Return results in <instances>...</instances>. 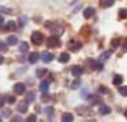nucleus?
Segmentation results:
<instances>
[{"mask_svg":"<svg viewBox=\"0 0 127 122\" xmlns=\"http://www.w3.org/2000/svg\"><path fill=\"white\" fill-rule=\"evenodd\" d=\"M42 41H44V35L40 31H34L33 34H32V42H33L34 45H41Z\"/></svg>","mask_w":127,"mask_h":122,"instance_id":"1","label":"nucleus"},{"mask_svg":"<svg viewBox=\"0 0 127 122\" xmlns=\"http://www.w3.org/2000/svg\"><path fill=\"white\" fill-rule=\"evenodd\" d=\"M47 45H48V48H59V46L62 45V42H60V39H59V37H49L48 38V41H47Z\"/></svg>","mask_w":127,"mask_h":122,"instance_id":"2","label":"nucleus"},{"mask_svg":"<svg viewBox=\"0 0 127 122\" xmlns=\"http://www.w3.org/2000/svg\"><path fill=\"white\" fill-rule=\"evenodd\" d=\"M25 91H26V86L23 83H17L14 86V92L17 95H23V94H25Z\"/></svg>","mask_w":127,"mask_h":122,"instance_id":"3","label":"nucleus"},{"mask_svg":"<svg viewBox=\"0 0 127 122\" xmlns=\"http://www.w3.org/2000/svg\"><path fill=\"white\" fill-rule=\"evenodd\" d=\"M82 73H83V69L79 67V65H75V67L71 68V75L74 76V77H79Z\"/></svg>","mask_w":127,"mask_h":122,"instance_id":"4","label":"nucleus"},{"mask_svg":"<svg viewBox=\"0 0 127 122\" xmlns=\"http://www.w3.org/2000/svg\"><path fill=\"white\" fill-rule=\"evenodd\" d=\"M41 60L44 62H51L53 60V54L49 53V52H44V53L41 54Z\"/></svg>","mask_w":127,"mask_h":122,"instance_id":"5","label":"nucleus"},{"mask_svg":"<svg viewBox=\"0 0 127 122\" xmlns=\"http://www.w3.org/2000/svg\"><path fill=\"white\" fill-rule=\"evenodd\" d=\"M45 26H47V29H51V31H56V33H63V30L60 29L59 26H56V24L51 23V22H48V23H45Z\"/></svg>","mask_w":127,"mask_h":122,"instance_id":"6","label":"nucleus"},{"mask_svg":"<svg viewBox=\"0 0 127 122\" xmlns=\"http://www.w3.org/2000/svg\"><path fill=\"white\" fill-rule=\"evenodd\" d=\"M88 64H89V67L93 68V69H101V68H102V62L94 61V60H89Z\"/></svg>","mask_w":127,"mask_h":122,"instance_id":"7","label":"nucleus"},{"mask_svg":"<svg viewBox=\"0 0 127 122\" xmlns=\"http://www.w3.org/2000/svg\"><path fill=\"white\" fill-rule=\"evenodd\" d=\"M81 46L82 45H81L79 42H77V41H74V39L68 42V48L71 49V50H78V49H81Z\"/></svg>","mask_w":127,"mask_h":122,"instance_id":"8","label":"nucleus"},{"mask_svg":"<svg viewBox=\"0 0 127 122\" xmlns=\"http://www.w3.org/2000/svg\"><path fill=\"white\" fill-rule=\"evenodd\" d=\"M115 0H100V5L102 8H108V7H112Z\"/></svg>","mask_w":127,"mask_h":122,"instance_id":"9","label":"nucleus"},{"mask_svg":"<svg viewBox=\"0 0 127 122\" xmlns=\"http://www.w3.org/2000/svg\"><path fill=\"white\" fill-rule=\"evenodd\" d=\"M94 15V8L89 7V8H85V11H83V16H85L86 19L92 18V16Z\"/></svg>","mask_w":127,"mask_h":122,"instance_id":"10","label":"nucleus"},{"mask_svg":"<svg viewBox=\"0 0 127 122\" xmlns=\"http://www.w3.org/2000/svg\"><path fill=\"white\" fill-rule=\"evenodd\" d=\"M62 121L63 122H71V121H74V115L70 114V113H64L63 115H62Z\"/></svg>","mask_w":127,"mask_h":122,"instance_id":"11","label":"nucleus"},{"mask_svg":"<svg viewBox=\"0 0 127 122\" xmlns=\"http://www.w3.org/2000/svg\"><path fill=\"white\" fill-rule=\"evenodd\" d=\"M17 43H18V38L15 37V35H10V37L7 38V45L14 46V45H17Z\"/></svg>","mask_w":127,"mask_h":122,"instance_id":"12","label":"nucleus"},{"mask_svg":"<svg viewBox=\"0 0 127 122\" xmlns=\"http://www.w3.org/2000/svg\"><path fill=\"white\" fill-rule=\"evenodd\" d=\"M70 60V54L67 52H63V53L59 56V62H67Z\"/></svg>","mask_w":127,"mask_h":122,"instance_id":"13","label":"nucleus"},{"mask_svg":"<svg viewBox=\"0 0 127 122\" xmlns=\"http://www.w3.org/2000/svg\"><path fill=\"white\" fill-rule=\"evenodd\" d=\"M28 108H29L28 102H21L19 105H18V110H19L21 113H26V111H28Z\"/></svg>","mask_w":127,"mask_h":122,"instance_id":"14","label":"nucleus"},{"mask_svg":"<svg viewBox=\"0 0 127 122\" xmlns=\"http://www.w3.org/2000/svg\"><path fill=\"white\" fill-rule=\"evenodd\" d=\"M112 83L115 84V86L119 87L122 83H123V77H122L120 75H115V76H113V81H112Z\"/></svg>","mask_w":127,"mask_h":122,"instance_id":"15","label":"nucleus"},{"mask_svg":"<svg viewBox=\"0 0 127 122\" xmlns=\"http://www.w3.org/2000/svg\"><path fill=\"white\" fill-rule=\"evenodd\" d=\"M111 113V107H108V106L102 105L100 106V114H102V115H107V114Z\"/></svg>","mask_w":127,"mask_h":122,"instance_id":"16","label":"nucleus"},{"mask_svg":"<svg viewBox=\"0 0 127 122\" xmlns=\"http://www.w3.org/2000/svg\"><path fill=\"white\" fill-rule=\"evenodd\" d=\"M38 58H40V56H38L37 53H30V56H29V62H32V64H36Z\"/></svg>","mask_w":127,"mask_h":122,"instance_id":"17","label":"nucleus"},{"mask_svg":"<svg viewBox=\"0 0 127 122\" xmlns=\"http://www.w3.org/2000/svg\"><path fill=\"white\" fill-rule=\"evenodd\" d=\"M48 88H49V83H48V81H42V83L40 84V89H41L42 92H48Z\"/></svg>","mask_w":127,"mask_h":122,"instance_id":"18","label":"nucleus"},{"mask_svg":"<svg viewBox=\"0 0 127 122\" xmlns=\"http://www.w3.org/2000/svg\"><path fill=\"white\" fill-rule=\"evenodd\" d=\"M111 53H112V52H111V50H108V52H105V53H102L101 54V57H100V61H105V60H107V58H109V56H111Z\"/></svg>","mask_w":127,"mask_h":122,"instance_id":"19","label":"nucleus"},{"mask_svg":"<svg viewBox=\"0 0 127 122\" xmlns=\"http://www.w3.org/2000/svg\"><path fill=\"white\" fill-rule=\"evenodd\" d=\"M119 18L120 19L127 18V10L126 8H120V10H119Z\"/></svg>","mask_w":127,"mask_h":122,"instance_id":"20","label":"nucleus"},{"mask_svg":"<svg viewBox=\"0 0 127 122\" xmlns=\"http://www.w3.org/2000/svg\"><path fill=\"white\" fill-rule=\"evenodd\" d=\"M28 50H29V45L26 42H22V43H21V46H19V52L25 53V52H28Z\"/></svg>","mask_w":127,"mask_h":122,"instance_id":"21","label":"nucleus"},{"mask_svg":"<svg viewBox=\"0 0 127 122\" xmlns=\"http://www.w3.org/2000/svg\"><path fill=\"white\" fill-rule=\"evenodd\" d=\"M119 92L123 96H127V86H119Z\"/></svg>","mask_w":127,"mask_h":122,"instance_id":"22","label":"nucleus"},{"mask_svg":"<svg viewBox=\"0 0 127 122\" xmlns=\"http://www.w3.org/2000/svg\"><path fill=\"white\" fill-rule=\"evenodd\" d=\"M17 29V24H15V22H12V20H10L8 23H7V30H15Z\"/></svg>","mask_w":127,"mask_h":122,"instance_id":"23","label":"nucleus"},{"mask_svg":"<svg viewBox=\"0 0 127 122\" xmlns=\"http://www.w3.org/2000/svg\"><path fill=\"white\" fill-rule=\"evenodd\" d=\"M34 98H36V94H34V92H29L28 94V98H26V102H33L34 100Z\"/></svg>","mask_w":127,"mask_h":122,"instance_id":"24","label":"nucleus"},{"mask_svg":"<svg viewBox=\"0 0 127 122\" xmlns=\"http://www.w3.org/2000/svg\"><path fill=\"white\" fill-rule=\"evenodd\" d=\"M26 23H28V18H26V16H21L19 18V26L23 27Z\"/></svg>","mask_w":127,"mask_h":122,"instance_id":"25","label":"nucleus"},{"mask_svg":"<svg viewBox=\"0 0 127 122\" xmlns=\"http://www.w3.org/2000/svg\"><path fill=\"white\" fill-rule=\"evenodd\" d=\"M45 73H47V70H45V69H37L36 70V76H37V77H42Z\"/></svg>","mask_w":127,"mask_h":122,"instance_id":"26","label":"nucleus"},{"mask_svg":"<svg viewBox=\"0 0 127 122\" xmlns=\"http://www.w3.org/2000/svg\"><path fill=\"white\" fill-rule=\"evenodd\" d=\"M79 84H81V83H79V80H75L74 83L71 84V88H78V87H79Z\"/></svg>","mask_w":127,"mask_h":122,"instance_id":"27","label":"nucleus"},{"mask_svg":"<svg viewBox=\"0 0 127 122\" xmlns=\"http://www.w3.org/2000/svg\"><path fill=\"white\" fill-rule=\"evenodd\" d=\"M41 99H42V102H48V100H49L51 98H49V95L47 96V92H44V95H42V98H41Z\"/></svg>","mask_w":127,"mask_h":122,"instance_id":"28","label":"nucleus"},{"mask_svg":"<svg viewBox=\"0 0 127 122\" xmlns=\"http://www.w3.org/2000/svg\"><path fill=\"white\" fill-rule=\"evenodd\" d=\"M0 50H3V52H6V50H7V45H6V43L0 42Z\"/></svg>","mask_w":127,"mask_h":122,"instance_id":"29","label":"nucleus"},{"mask_svg":"<svg viewBox=\"0 0 127 122\" xmlns=\"http://www.w3.org/2000/svg\"><path fill=\"white\" fill-rule=\"evenodd\" d=\"M28 121H29V122H36V121H37V117H36V115H30V117L28 118Z\"/></svg>","mask_w":127,"mask_h":122,"instance_id":"30","label":"nucleus"},{"mask_svg":"<svg viewBox=\"0 0 127 122\" xmlns=\"http://www.w3.org/2000/svg\"><path fill=\"white\" fill-rule=\"evenodd\" d=\"M112 46H113V48L119 46V39H116V38H115V39H112Z\"/></svg>","mask_w":127,"mask_h":122,"instance_id":"31","label":"nucleus"},{"mask_svg":"<svg viewBox=\"0 0 127 122\" xmlns=\"http://www.w3.org/2000/svg\"><path fill=\"white\" fill-rule=\"evenodd\" d=\"M3 106H4V98L0 95V108H3Z\"/></svg>","mask_w":127,"mask_h":122,"instance_id":"32","label":"nucleus"},{"mask_svg":"<svg viewBox=\"0 0 127 122\" xmlns=\"http://www.w3.org/2000/svg\"><path fill=\"white\" fill-rule=\"evenodd\" d=\"M45 113H47V114H49V115H52L53 110H52V108H51V107H47V108H45Z\"/></svg>","mask_w":127,"mask_h":122,"instance_id":"33","label":"nucleus"},{"mask_svg":"<svg viewBox=\"0 0 127 122\" xmlns=\"http://www.w3.org/2000/svg\"><path fill=\"white\" fill-rule=\"evenodd\" d=\"M123 52H127V38L124 39V42H123Z\"/></svg>","mask_w":127,"mask_h":122,"instance_id":"34","label":"nucleus"},{"mask_svg":"<svg viewBox=\"0 0 127 122\" xmlns=\"http://www.w3.org/2000/svg\"><path fill=\"white\" fill-rule=\"evenodd\" d=\"M4 23V18H3V16H1V15H0V26H1V24H3Z\"/></svg>","mask_w":127,"mask_h":122,"instance_id":"35","label":"nucleus"},{"mask_svg":"<svg viewBox=\"0 0 127 122\" xmlns=\"http://www.w3.org/2000/svg\"><path fill=\"white\" fill-rule=\"evenodd\" d=\"M3 115H10V110H4L3 111Z\"/></svg>","mask_w":127,"mask_h":122,"instance_id":"36","label":"nucleus"},{"mask_svg":"<svg viewBox=\"0 0 127 122\" xmlns=\"http://www.w3.org/2000/svg\"><path fill=\"white\" fill-rule=\"evenodd\" d=\"M7 102H8V103H14V98H8V99H7Z\"/></svg>","mask_w":127,"mask_h":122,"instance_id":"37","label":"nucleus"},{"mask_svg":"<svg viewBox=\"0 0 127 122\" xmlns=\"http://www.w3.org/2000/svg\"><path fill=\"white\" fill-rule=\"evenodd\" d=\"M3 62H4V57H3V56H0V65L3 64Z\"/></svg>","mask_w":127,"mask_h":122,"instance_id":"38","label":"nucleus"},{"mask_svg":"<svg viewBox=\"0 0 127 122\" xmlns=\"http://www.w3.org/2000/svg\"><path fill=\"white\" fill-rule=\"evenodd\" d=\"M124 117H126V118H127V110L124 111Z\"/></svg>","mask_w":127,"mask_h":122,"instance_id":"39","label":"nucleus"}]
</instances>
